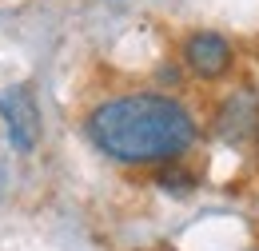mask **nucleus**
Instances as JSON below:
<instances>
[{"label":"nucleus","instance_id":"4","mask_svg":"<svg viewBox=\"0 0 259 251\" xmlns=\"http://www.w3.org/2000/svg\"><path fill=\"white\" fill-rule=\"evenodd\" d=\"M207 132L227 144V148H243V144H255L259 132V92L255 88H231V92L215 104L211 120H207Z\"/></svg>","mask_w":259,"mask_h":251},{"label":"nucleus","instance_id":"7","mask_svg":"<svg viewBox=\"0 0 259 251\" xmlns=\"http://www.w3.org/2000/svg\"><path fill=\"white\" fill-rule=\"evenodd\" d=\"M160 251H176V247H160Z\"/></svg>","mask_w":259,"mask_h":251},{"label":"nucleus","instance_id":"1","mask_svg":"<svg viewBox=\"0 0 259 251\" xmlns=\"http://www.w3.org/2000/svg\"><path fill=\"white\" fill-rule=\"evenodd\" d=\"M84 136L100 156L128 172H156L188 159L203 140V120L171 92L136 88L104 96L84 116Z\"/></svg>","mask_w":259,"mask_h":251},{"label":"nucleus","instance_id":"5","mask_svg":"<svg viewBox=\"0 0 259 251\" xmlns=\"http://www.w3.org/2000/svg\"><path fill=\"white\" fill-rule=\"evenodd\" d=\"M152 188L160 195H167V199H192L195 191L203 188V176L188 159H171V163H163V168L152 172Z\"/></svg>","mask_w":259,"mask_h":251},{"label":"nucleus","instance_id":"2","mask_svg":"<svg viewBox=\"0 0 259 251\" xmlns=\"http://www.w3.org/2000/svg\"><path fill=\"white\" fill-rule=\"evenodd\" d=\"M180 64L195 84H224L227 76L239 68V52L215 28H192L180 40Z\"/></svg>","mask_w":259,"mask_h":251},{"label":"nucleus","instance_id":"3","mask_svg":"<svg viewBox=\"0 0 259 251\" xmlns=\"http://www.w3.org/2000/svg\"><path fill=\"white\" fill-rule=\"evenodd\" d=\"M0 124H4L8 148H12L16 156H32L36 148H40L44 116H40L36 92L28 84H8V88H0Z\"/></svg>","mask_w":259,"mask_h":251},{"label":"nucleus","instance_id":"6","mask_svg":"<svg viewBox=\"0 0 259 251\" xmlns=\"http://www.w3.org/2000/svg\"><path fill=\"white\" fill-rule=\"evenodd\" d=\"M251 148H255V159H259V132H255V144H251Z\"/></svg>","mask_w":259,"mask_h":251}]
</instances>
